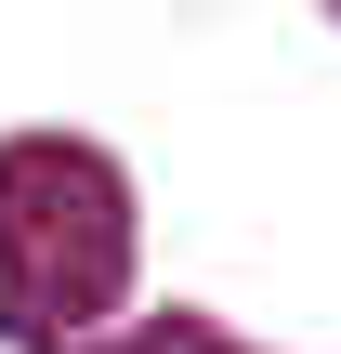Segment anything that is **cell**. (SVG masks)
Segmentation results:
<instances>
[{
    "label": "cell",
    "mask_w": 341,
    "mask_h": 354,
    "mask_svg": "<svg viewBox=\"0 0 341 354\" xmlns=\"http://www.w3.org/2000/svg\"><path fill=\"white\" fill-rule=\"evenodd\" d=\"M131 276V197L92 145H0V315L13 342H79Z\"/></svg>",
    "instance_id": "1"
},
{
    "label": "cell",
    "mask_w": 341,
    "mask_h": 354,
    "mask_svg": "<svg viewBox=\"0 0 341 354\" xmlns=\"http://www.w3.org/2000/svg\"><path fill=\"white\" fill-rule=\"evenodd\" d=\"M118 354H223V342H210L197 315H171V328H145V342H118Z\"/></svg>",
    "instance_id": "2"
}]
</instances>
